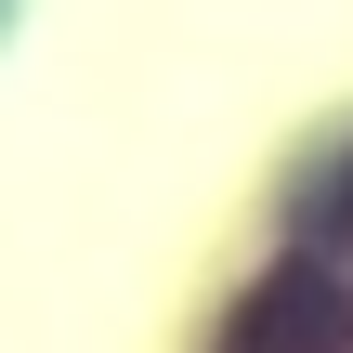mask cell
I'll return each instance as SVG.
<instances>
[{
	"label": "cell",
	"mask_w": 353,
	"mask_h": 353,
	"mask_svg": "<svg viewBox=\"0 0 353 353\" xmlns=\"http://www.w3.org/2000/svg\"><path fill=\"white\" fill-rule=\"evenodd\" d=\"M210 353H353V288L327 262H275V275L223 314Z\"/></svg>",
	"instance_id": "obj_1"
}]
</instances>
